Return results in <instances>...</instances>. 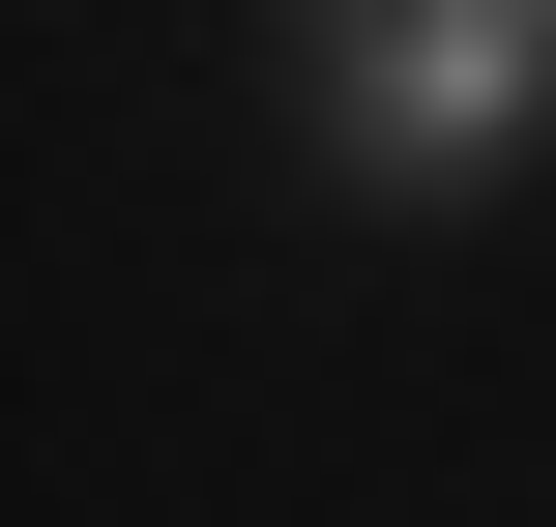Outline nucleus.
<instances>
[{
    "label": "nucleus",
    "mask_w": 556,
    "mask_h": 527,
    "mask_svg": "<svg viewBox=\"0 0 556 527\" xmlns=\"http://www.w3.org/2000/svg\"><path fill=\"white\" fill-rule=\"evenodd\" d=\"M352 88H381V147H440V176H469V147L528 117V59H498V0H440V29H381Z\"/></svg>",
    "instance_id": "f257e3e1"
}]
</instances>
